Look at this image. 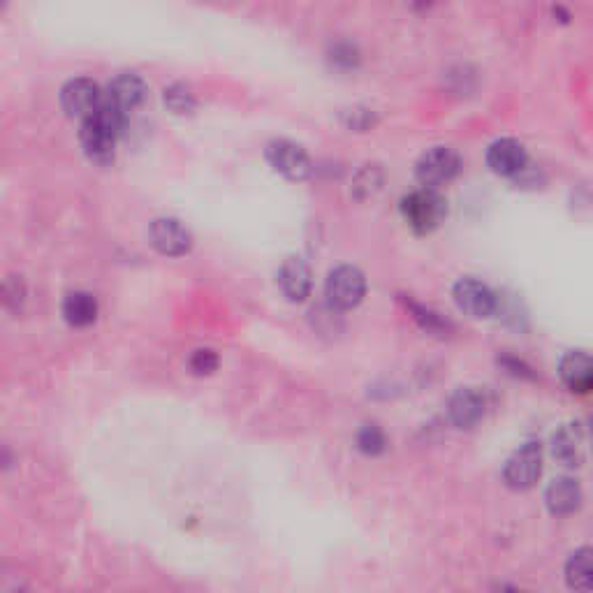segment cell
Masks as SVG:
<instances>
[{"label":"cell","mask_w":593,"mask_h":593,"mask_svg":"<svg viewBox=\"0 0 593 593\" xmlns=\"http://www.w3.org/2000/svg\"><path fill=\"white\" fill-rule=\"evenodd\" d=\"M146 98V84L142 82V77L135 75V72H121L116 75L112 82L107 86L105 93V102L109 107L119 109L121 114H130L142 105Z\"/></svg>","instance_id":"obj_11"},{"label":"cell","mask_w":593,"mask_h":593,"mask_svg":"<svg viewBox=\"0 0 593 593\" xmlns=\"http://www.w3.org/2000/svg\"><path fill=\"white\" fill-rule=\"evenodd\" d=\"M357 450L364 452L366 457H378L387 450V436L378 424H364L357 431Z\"/></svg>","instance_id":"obj_19"},{"label":"cell","mask_w":593,"mask_h":593,"mask_svg":"<svg viewBox=\"0 0 593 593\" xmlns=\"http://www.w3.org/2000/svg\"><path fill=\"white\" fill-rule=\"evenodd\" d=\"M411 311H413V318L420 322V325L427 329L431 334H445L450 329V322L443 320L438 313L429 311V309H422V306L411 304Z\"/></svg>","instance_id":"obj_21"},{"label":"cell","mask_w":593,"mask_h":593,"mask_svg":"<svg viewBox=\"0 0 593 593\" xmlns=\"http://www.w3.org/2000/svg\"><path fill=\"white\" fill-rule=\"evenodd\" d=\"M126 114H121L119 109L109 107L107 102H102V107L89 119L82 121V130H79V142L89 160L98 165L112 163L116 139H119L123 126H126Z\"/></svg>","instance_id":"obj_1"},{"label":"cell","mask_w":593,"mask_h":593,"mask_svg":"<svg viewBox=\"0 0 593 593\" xmlns=\"http://www.w3.org/2000/svg\"><path fill=\"white\" fill-rule=\"evenodd\" d=\"M63 318L72 327H89L98 318V302L91 292H70L63 299Z\"/></svg>","instance_id":"obj_17"},{"label":"cell","mask_w":593,"mask_h":593,"mask_svg":"<svg viewBox=\"0 0 593 593\" xmlns=\"http://www.w3.org/2000/svg\"><path fill=\"white\" fill-rule=\"evenodd\" d=\"M149 239L151 246L160 255H167V258L186 255L190 246H193V234L177 218H158V221H153L149 228Z\"/></svg>","instance_id":"obj_8"},{"label":"cell","mask_w":593,"mask_h":593,"mask_svg":"<svg viewBox=\"0 0 593 593\" xmlns=\"http://www.w3.org/2000/svg\"><path fill=\"white\" fill-rule=\"evenodd\" d=\"M267 163L274 167V172L290 181H304L313 172V163L309 151L302 144L292 139H274L267 144Z\"/></svg>","instance_id":"obj_5"},{"label":"cell","mask_w":593,"mask_h":593,"mask_svg":"<svg viewBox=\"0 0 593 593\" xmlns=\"http://www.w3.org/2000/svg\"><path fill=\"white\" fill-rule=\"evenodd\" d=\"M334 68L341 70H355L360 65V51H357L355 45H348V42H341L332 49V56H329Z\"/></svg>","instance_id":"obj_22"},{"label":"cell","mask_w":593,"mask_h":593,"mask_svg":"<svg viewBox=\"0 0 593 593\" xmlns=\"http://www.w3.org/2000/svg\"><path fill=\"white\" fill-rule=\"evenodd\" d=\"M163 100H165L167 109H172L174 114H188V112H193V107H195L193 93H190L186 86H181V84H174V86H170V89H165Z\"/></svg>","instance_id":"obj_20"},{"label":"cell","mask_w":593,"mask_h":593,"mask_svg":"<svg viewBox=\"0 0 593 593\" xmlns=\"http://www.w3.org/2000/svg\"><path fill=\"white\" fill-rule=\"evenodd\" d=\"M461 170V158L450 146H434L424 151L415 165V177L422 186L441 188L457 177Z\"/></svg>","instance_id":"obj_6"},{"label":"cell","mask_w":593,"mask_h":593,"mask_svg":"<svg viewBox=\"0 0 593 593\" xmlns=\"http://www.w3.org/2000/svg\"><path fill=\"white\" fill-rule=\"evenodd\" d=\"M452 295H455L459 311L471 318H489L496 311V295L478 278H461Z\"/></svg>","instance_id":"obj_9"},{"label":"cell","mask_w":593,"mask_h":593,"mask_svg":"<svg viewBox=\"0 0 593 593\" xmlns=\"http://www.w3.org/2000/svg\"><path fill=\"white\" fill-rule=\"evenodd\" d=\"M401 216L413 232L429 234L448 216V202L438 193V188L422 186L401 200Z\"/></svg>","instance_id":"obj_2"},{"label":"cell","mask_w":593,"mask_h":593,"mask_svg":"<svg viewBox=\"0 0 593 593\" xmlns=\"http://www.w3.org/2000/svg\"><path fill=\"white\" fill-rule=\"evenodd\" d=\"M448 417L457 429H473L485 417V399L473 387H459L448 401Z\"/></svg>","instance_id":"obj_13"},{"label":"cell","mask_w":593,"mask_h":593,"mask_svg":"<svg viewBox=\"0 0 593 593\" xmlns=\"http://www.w3.org/2000/svg\"><path fill=\"white\" fill-rule=\"evenodd\" d=\"M102 102H105V93L89 77L70 79L61 89V107L70 119L86 121L89 116L98 112Z\"/></svg>","instance_id":"obj_7"},{"label":"cell","mask_w":593,"mask_h":593,"mask_svg":"<svg viewBox=\"0 0 593 593\" xmlns=\"http://www.w3.org/2000/svg\"><path fill=\"white\" fill-rule=\"evenodd\" d=\"M559 376L570 392H577V394L591 392L593 390V357L582 353V350L566 353L559 362Z\"/></svg>","instance_id":"obj_15"},{"label":"cell","mask_w":593,"mask_h":593,"mask_svg":"<svg viewBox=\"0 0 593 593\" xmlns=\"http://www.w3.org/2000/svg\"><path fill=\"white\" fill-rule=\"evenodd\" d=\"M587 452V434H584L580 424H566V427H561L552 438V455L554 459H559L563 466H582L584 459H587Z\"/></svg>","instance_id":"obj_12"},{"label":"cell","mask_w":593,"mask_h":593,"mask_svg":"<svg viewBox=\"0 0 593 593\" xmlns=\"http://www.w3.org/2000/svg\"><path fill=\"white\" fill-rule=\"evenodd\" d=\"M404 3H406V7H411L413 12H427V10H431V7H434L436 0H404Z\"/></svg>","instance_id":"obj_25"},{"label":"cell","mask_w":593,"mask_h":593,"mask_svg":"<svg viewBox=\"0 0 593 593\" xmlns=\"http://www.w3.org/2000/svg\"><path fill=\"white\" fill-rule=\"evenodd\" d=\"M526 163H529V156H526L524 144L512 137L496 139L487 149L489 170L499 174V177H517V174L526 170Z\"/></svg>","instance_id":"obj_10"},{"label":"cell","mask_w":593,"mask_h":593,"mask_svg":"<svg viewBox=\"0 0 593 593\" xmlns=\"http://www.w3.org/2000/svg\"><path fill=\"white\" fill-rule=\"evenodd\" d=\"M505 369H508L512 376H522V378H533V371L531 366H526L524 362L515 360V357H503V360H499Z\"/></svg>","instance_id":"obj_24"},{"label":"cell","mask_w":593,"mask_h":593,"mask_svg":"<svg viewBox=\"0 0 593 593\" xmlns=\"http://www.w3.org/2000/svg\"><path fill=\"white\" fill-rule=\"evenodd\" d=\"M311 269L302 258H288L278 269V288L292 304L304 302L311 295Z\"/></svg>","instance_id":"obj_14"},{"label":"cell","mask_w":593,"mask_h":593,"mask_svg":"<svg viewBox=\"0 0 593 593\" xmlns=\"http://www.w3.org/2000/svg\"><path fill=\"white\" fill-rule=\"evenodd\" d=\"M540 473H543V448L538 443H524L503 466L505 485L515 492L531 489L540 480Z\"/></svg>","instance_id":"obj_4"},{"label":"cell","mask_w":593,"mask_h":593,"mask_svg":"<svg viewBox=\"0 0 593 593\" xmlns=\"http://www.w3.org/2000/svg\"><path fill=\"white\" fill-rule=\"evenodd\" d=\"M566 582L575 591H593V549L582 547L570 554L566 563Z\"/></svg>","instance_id":"obj_18"},{"label":"cell","mask_w":593,"mask_h":593,"mask_svg":"<svg viewBox=\"0 0 593 593\" xmlns=\"http://www.w3.org/2000/svg\"><path fill=\"white\" fill-rule=\"evenodd\" d=\"M545 503L552 515L566 517L580 510L582 505V487L575 478H556L545 489Z\"/></svg>","instance_id":"obj_16"},{"label":"cell","mask_w":593,"mask_h":593,"mask_svg":"<svg viewBox=\"0 0 593 593\" xmlns=\"http://www.w3.org/2000/svg\"><path fill=\"white\" fill-rule=\"evenodd\" d=\"M188 366L195 376H209V373H214L218 369V355L209 348L195 350V353L190 355Z\"/></svg>","instance_id":"obj_23"},{"label":"cell","mask_w":593,"mask_h":593,"mask_svg":"<svg viewBox=\"0 0 593 593\" xmlns=\"http://www.w3.org/2000/svg\"><path fill=\"white\" fill-rule=\"evenodd\" d=\"M366 295V278L360 269L353 265L336 267L329 272L325 283V297L332 309L348 311L355 309Z\"/></svg>","instance_id":"obj_3"}]
</instances>
